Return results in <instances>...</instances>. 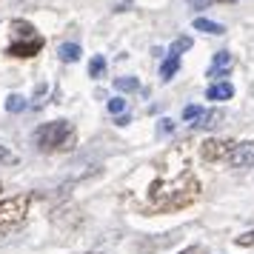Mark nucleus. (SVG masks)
Returning a JSON list of instances; mask_svg holds the SVG:
<instances>
[{
  "mask_svg": "<svg viewBox=\"0 0 254 254\" xmlns=\"http://www.w3.org/2000/svg\"><path fill=\"white\" fill-rule=\"evenodd\" d=\"M206 97L208 100H231V97H234V86H231V83H211Z\"/></svg>",
  "mask_w": 254,
  "mask_h": 254,
  "instance_id": "6e6552de",
  "label": "nucleus"
},
{
  "mask_svg": "<svg viewBox=\"0 0 254 254\" xmlns=\"http://www.w3.org/2000/svg\"><path fill=\"white\" fill-rule=\"evenodd\" d=\"M177 69H180V58L169 55V58L163 60V66H160V80H172L174 74H177Z\"/></svg>",
  "mask_w": 254,
  "mask_h": 254,
  "instance_id": "f8f14e48",
  "label": "nucleus"
},
{
  "mask_svg": "<svg viewBox=\"0 0 254 254\" xmlns=\"http://www.w3.org/2000/svg\"><path fill=\"white\" fill-rule=\"evenodd\" d=\"M203 186L191 172H180L174 177H157L146 191V208L166 214V211H183L194 203Z\"/></svg>",
  "mask_w": 254,
  "mask_h": 254,
  "instance_id": "f257e3e1",
  "label": "nucleus"
},
{
  "mask_svg": "<svg viewBox=\"0 0 254 254\" xmlns=\"http://www.w3.org/2000/svg\"><path fill=\"white\" fill-rule=\"evenodd\" d=\"M115 89H117V92H137V89H140V80H137V77H117V80H115Z\"/></svg>",
  "mask_w": 254,
  "mask_h": 254,
  "instance_id": "2eb2a0df",
  "label": "nucleus"
},
{
  "mask_svg": "<svg viewBox=\"0 0 254 254\" xmlns=\"http://www.w3.org/2000/svg\"><path fill=\"white\" fill-rule=\"evenodd\" d=\"M29 206H32V194H14L0 200V229L20 226L29 214Z\"/></svg>",
  "mask_w": 254,
  "mask_h": 254,
  "instance_id": "20e7f679",
  "label": "nucleus"
},
{
  "mask_svg": "<svg viewBox=\"0 0 254 254\" xmlns=\"http://www.w3.org/2000/svg\"><path fill=\"white\" fill-rule=\"evenodd\" d=\"M17 160H20V157H17V151H14L9 143H3V140H0V163H3V166H14Z\"/></svg>",
  "mask_w": 254,
  "mask_h": 254,
  "instance_id": "ddd939ff",
  "label": "nucleus"
},
{
  "mask_svg": "<svg viewBox=\"0 0 254 254\" xmlns=\"http://www.w3.org/2000/svg\"><path fill=\"white\" fill-rule=\"evenodd\" d=\"M234 243H237V246H243V249L254 246V231H246V234H240V237H234Z\"/></svg>",
  "mask_w": 254,
  "mask_h": 254,
  "instance_id": "aec40b11",
  "label": "nucleus"
},
{
  "mask_svg": "<svg viewBox=\"0 0 254 254\" xmlns=\"http://www.w3.org/2000/svg\"><path fill=\"white\" fill-rule=\"evenodd\" d=\"M194 9H206V6H211V3H229V0H189Z\"/></svg>",
  "mask_w": 254,
  "mask_h": 254,
  "instance_id": "412c9836",
  "label": "nucleus"
},
{
  "mask_svg": "<svg viewBox=\"0 0 254 254\" xmlns=\"http://www.w3.org/2000/svg\"><path fill=\"white\" fill-rule=\"evenodd\" d=\"M203 112H206L203 106H186V109H183V120H186V123H191V126H194L197 120L203 117Z\"/></svg>",
  "mask_w": 254,
  "mask_h": 254,
  "instance_id": "a211bd4d",
  "label": "nucleus"
},
{
  "mask_svg": "<svg viewBox=\"0 0 254 254\" xmlns=\"http://www.w3.org/2000/svg\"><path fill=\"white\" fill-rule=\"evenodd\" d=\"M86 254H103V252H86Z\"/></svg>",
  "mask_w": 254,
  "mask_h": 254,
  "instance_id": "393cba45",
  "label": "nucleus"
},
{
  "mask_svg": "<svg viewBox=\"0 0 254 254\" xmlns=\"http://www.w3.org/2000/svg\"><path fill=\"white\" fill-rule=\"evenodd\" d=\"M46 49V37L37 32L35 26L29 23V20H12V40H9V46H6V55L9 58H35Z\"/></svg>",
  "mask_w": 254,
  "mask_h": 254,
  "instance_id": "7ed1b4c3",
  "label": "nucleus"
},
{
  "mask_svg": "<svg viewBox=\"0 0 254 254\" xmlns=\"http://www.w3.org/2000/svg\"><path fill=\"white\" fill-rule=\"evenodd\" d=\"M58 55H60V60H63V63H77V60H80V55H83V49L77 46V43H63Z\"/></svg>",
  "mask_w": 254,
  "mask_h": 254,
  "instance_id": "9b49d317",
  "label": "nucleus"
},
{
  "mask_svg": "<svg viewBox=\"0 0 254 254\" xmlns=\"http://www.w3.org/2000/svg\"><path fill=\"white\" fill-rule=\"evenodd\" d=\"M237 140H229V137H208L203 146H200V154L206 163H220V160H229L231 149H234Z\"/></svg>",
  "mask_w": 254,
  "mask_h": 254,
  "instance_id": "39448f33",
  "label": "nucleus"
},
{
  "mask_svg": "<svg viewBox=\"0 0 254 254\" xmlns=\"http://www.w3.org/2000/svg\"><path fill=\"white\" fill-rule=\"evenodd\" d=\"M180 254H208L206 246H189V249H183Z\"/></svg>",
  "mask_w": 254,
  "mask_h": 254,
  "instance_id": "4be33fe9",
  "label": "nucleus"
},
{
  "mask_svg": "<svg viewBox=\"0 0 254 254\" xmlns=\"http://www.w3.org/2000/svg\"><path fill=\"white\" fill-rule=\"evenodd\" d=\"M35 143L40 151H71L77 146V128L69 120H52L37 126Z\"/></svg>",
  "mask_w": 254,
  "mask_h": 254,
  "instance_id": "f03ea898",
  "label": "nucleus"
},
{
  "mask_svg": "<svg viewBox=\"0 0 254 254\" xmlns=\"http://www.w3.org/2000/svg\"><path fill=\"white\" fill-rule=\"evenodd\" d=\"M115 123H117V126H128V115H120Z\"/></svg>",
  "mask_w": 254,
  "mask_h": 254,
  "instance_id": "b1692460",
  "label": "nucleus"
},
{
  "mask_svg": "<svg viewBox=\"0 0 254 254\" xmlns=\"http://www.w3.org/2000/svg\"><path fill=\"white\" fill-rule=\"evenodd\" d=\"M220 123H223V112L211 109V112H203V117L194 123V128H217Z\"/></svg>",
  "mask_w": 254,
  "mask_h": 254,
  "instance_id": "1a4fd4ad",
  "label": "nucleus"
},
{
  "mask_svg": "<svg viewBox=\"0 0 254 254\" xmlns=\"http://www.w3.org/2000/svg\"><path fill=\"white\" fill-rule=\"evenodd\" d=\"M26 97H20V94H9L6 97V112H12V115H17V112H23L26 109Z\"/></svg>",
  "mask_w": 254,
  "mask_h": 254,
  "instance_id": "4468645a",
  "label": "nucleus"
},
{
  "mask_svg": "<svg viewBox=\"0 0 254 254\" xmlns=\"http://www.w3.org/2000/svg\"><path fill=\"white\" fill-rule=\"evenodd\" d=\"M231 66H234V58H231V52H217V55H214V60H211V66H208L206 74L217 80V77H226V74H229Z\"/></svg>",
  "mask_w": 254,
  "mask_h": 254,
  "instance_id": "0eeeda50",
  "label": "nucleus"
},
{
  "mask_svg": "<svg viewBox=\"0 0 254 254\" xmlns=\"http://www.w3.org/2000/svg\"><path fill=\"white\" fill-rule=\"evenodd\" d=\"M231 169H249L254 166V140H243V143H234L229 160H226Z\"/></svg>",
  "mask_w": 254,
  "mask_h": 254,
  "instance_id": "423d86ee",
  "label": "nucleus"
},
{
  "mask_svg": "<svg viewBox=\"0 0 254 254\" xmlns=\"http://www.w3.org/2000/svg\"><path fill=\"white\" fill-rule=\"evenodd\" d=\"M0 191H3V186H0Z\"/></svg>",
  "mask_w": 254,
  "mask_h": 254,
  "instance_id": "a878e982",
  "label": "nucleus"
},
{
  "mask_svg": "<svg viewBox=\"0 0 254 254\" xmlns=\"http://www.w3.org/2000/svg\"><path fill=\"white\" fill-rule=\"evenodd\" d=\"M191 49V37H177L172 43V49H169V55H174V58H180L183 52H189Z\"/></svg>",
  "mask_w": 254,
  "mask_h": 254,
  "instance_id": "f3484780",
  "label": "nucleus"
},
{
  "mask_svg": "<svg viewBox=\"0 0 254 254\" xmlns=\"http://www.w3.org/2000/svg\"><path fill=\"white\" fill-rule=\"evenodd\" d=\"M172 128H174V123L169 120V117H166V120H160V131H163V134H169Z\"/></svg>",
  "mask_w": 254,
  "mask_h": 254,
  "instance_id": "5701e85b",
  "label": "nucleus"
},
{
  "mask_svg": "<svg viewBox=\"0 0 254 254\" xmlns=\"http://www.w3.org/2000/svg\"><path fill=\"white\" fill-rule=\"evenodd\" d=\"M194 29L197 32H206V35H223V32H226L223 23H214V20H208V17H194Z\"/></svg>",
  "mask_w": 254,
  "mask_h": 254,
  "instance_id": "9d476101",
  "label": "nucleus"
},
{
  "mask_svg": "<svg viewBox=\"0 0 254 254\" xmlns=\"http://www.w3.org/2000/svg\"><path fill=\"white\" fill-rule=\"evenodd\" d=\"M103 71H106V58L94 55L92 63H89V77H103Z\"/></svg>",
  "mask_w": 254,
  "mask_h": 254,
  "instance_id": "dca6fc26",
  "label": "nucleus"
},
{
  "mask_svg": "<svg viewBox=\"0 0 254 254\" xmlns=\"http://www.w3.org/2000/svg\"><path fill=\"white\" fill-rule=\"evenodd\" d=\"M106 109H109V115H123V109H126V100H123V97H112V100H109V103H106Z\"/></svg>",
  "mask_w": 254,
  "mask_h": 254,
  "instance_id": "6ab92c4d",
  "label": "nucleus"
}]
</instances>
